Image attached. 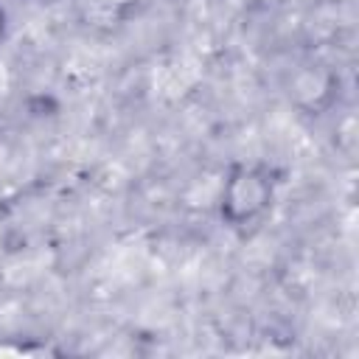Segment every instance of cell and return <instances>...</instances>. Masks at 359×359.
<instances>
[{"label":"cell","mask_w":359,"mask_h":359,"mask_svg":"<svg viewBox=\"0 0 359 359\" xmlns=\"http://www.w3.org/2000/svg\"><path fill=\"white\" fill-rule=\"evenodd\" d=\"M6 28H8V22H6V11H3V6H0V42H3V36H6Z\"/></svg>","instance_id":"obj_2"},{"label":"cell","mask_w":359,"mask_h":359,"mask_svg":"<svg viewBox=\"0 0 359 359\" xmlns=\"http://www.w3.org/2000/svg\"><path fill=\"white\" fill-rule=\"evenodd\" d=\"M275 199L272 171L264 165H233L222 185V219L233 230L258 227Z\"/></svg>","instance_id":"obj_1"}]
</instances>
